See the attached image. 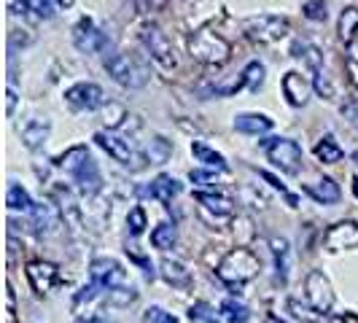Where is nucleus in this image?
Returning a JSON list of instances; mask_svg holds the SVG:
<instances>
[{
	"label": "nucleus",
	"instance_id": "nucleus-1",
	"mask_svg": "<svg viewBox=\"0 0 358 323\" xmlns=\"http://www.w3.org/2000/svg\"><path fill=\"white\" fill-rule=\"evenodd\" d=\"M259 269H262L259 256H256L251 248H245V245H237V248H232V251L221 259L215 275H218V280H224L227 286L240 288V286H245L248 280H253V278L259 275Z\"/></svg>",
	"mask_w": 358,
	"mask_h": 323
},
{
	"label": "nucleus",
	"instance_id": "nucleus-2",
	"mask_svg": "<svg viewBox=\"0 0 358 323\" xmlns=\"http://www.w3.org/2000/svg\"><path fill=\"white\" fill-rule=\"evenodd\" d=\"M59 164L71 173V178L78 183V189L84 192V194H97L100 189H103V175H100V170H97V162L90 157V151L87 148H73L68 151Z\"/></svg>",
	"mask_w": 358,
	"mask_h": 323
},
{
	"label": "nucleus",
	"instance_id": "nucleus-3",
	"mask_svg": "<svg viewBox=\"0 0 358 323\" xmlns=\"http://www.w3.org/2000/svg\"><path fill=\"white\" fill-rule=\"evenodd\" d=\"M189 54L202 62V65H224L232 57V46L227 38H221L218 33L202 27L197 33H192L189 38Z\"/></svg>",
	"mask_w": 358,
	"mask_h": 323
},
{
	"label": "nucleus",
	"instance_id": "nucleus-4",
	"mask_svg": "<svg viewBox=\"0 0 358 323\" xmlns=\"http://www.w3.org/2000/svg\"><path fill=\"white\" fill-rule=\"evenodd\" d=\"M106 71L124 89H141V87H145V81H148V73H145L143 65L135 57H129L124 52L106 54Z\"/></svg>",
	"mask_w": 358,
	"mask_h": 323
},
{
	"label": "nucleus",
	"instance_id": "nucleus-5",
	"mask_svg": "<svg viewBox=\"0 0 358 323\" xmlns=\"http://www.w3.org/2000/svg\"><path fill=\"white\" fill-rule=\"evenodd\" d=\"M288 30H291V22L278 14H259L243 22V33L253 43H278L280 38L288 36Z\"/></svg>",
	"mask_w": 358,
	"mask_h": 323
},
{
	"label": "nucleus",
	"instance_id": "nucleus-6",
	"mask_svg": "<svg viewBox=\"0 0 358 323\" xmlns=\"http://www.w3.org/2000/svg\"><path fill=\"white\" fill-rule=\"evenodd\" d=\"M259 145L264 148L267 159L288 175H296L302 170V148L296 141H291V138H264V141H259Z\"/></svg>",
	"mask_w": 358,
	"mask_h": 323
},
{
	"label": "nucleus",
	"instance_id": "nucleus-7",
	"mask_svg": "<svg viewBox=\"0 0 358 323\" xmlns=\"http://www.w3.org/2000/svg\"><path fill=\"white\" fill-rule=\"evenodd\" d=\"M141 41H143L145 52L151 54V59L159 65L162 71H176L178 59H176V52H173V43L167 41V36L162 33L157 24H145L143 33H141Z\"/></svg>",
	"mask_w": 358,
	"mask_h": 323
},
{
	"label": "nucleus",
	"instance_id": "nucleus-8",
	"mask_svg": "<svg viewBox=\"0 0 358 323\" xmlns=\"http://www.w3.org/2000/svg\"><path fill=\"white\" fill-rule=\"evenodd\" d=\"M90 275H92V283H97L100 288L129 286L124 267H122L116 259H106V256L94 259V261L90 264Z\"/></svg>",
	"mask_w": 358,
	"mask_h": 323
},
{
	"label": "nucleus",
	"instance_id": "nucleus-9",
	"mask_svg": "<svg viewBox=\"0 0 358 323\" xmlns=\"http://www.w3.org/2000/svg\"><path fill=\"white\" fill-rule=\"evenodd\" d=\"M323 248L329 253L340 251H356L358 248V224L356 221H340L329 227L323 234Z\"/></svg>",
	"mask_w": 358,
	"mask_h": 323
},
{
	"label": "nucleus",
	"instance_id": "nucleus-10",
	"mask_svg": "<svg viewBox=\"0 0 358 323\" xmlns=\"http://www.w3.org/2000/svg\"><path fill=\"white\" fill-rule=\"evenodd\" d=\"M305 291H307V302L321 310V313H329L334 307V291H331V283L329 278L323 275L321 269H313L305 280Z\"/></svg>",
	"mask_w": 358,
	"mask_h": 323
},
{
	"label": "nucleus",
	"instance_id": "nucleus-11",
	"mask_svg": "<svg viewBox=\"0 0 358 323\" xmlns=\"http://www.w3.org/2000/svg\"><path fill=\"white\" fill-rule=\"evenodd\" d=\"M65 100L73 110H97V108L106 106V92L92 81H84V84H76L65 92Z\"/></svg>",
	"mask_w": 358,
	"mask_h": 323
},
{
	"label": "nucleus",
	"instance_id": "nucleus-12",
	"mask_svg": "<svg viewBox=\"0 0 358 323\" xmlns=\"http://www.w3.org/2000/svg\"><path fill=\"white\" fill-rule=\"evenodd\" d=\"M94 143L100 145L108 157H113L116 162H122V164L132 167V170H135L132 162H138V167H143V159L135 157V151H132V145H129L127 138H119V135H113V132H97V135H94Z\"/></svg>",
	"mask_w": 358,
	"mask_h": 323
},
{
	"label": "nucleus",
	"instance_id": "nucleus-13",
	"mask_svg": "<svg viewBox=\"0 0 358 323\" xmlns=\"http://www.w3.org/2000/svg\"><path fill=\"white\" fill-rule=\"evenodd\" d=\"M73 43H76L78 52L94 54V52H103L108 46V36L92 22V19H81V22L73 27Z\"/></svg>",
	"mask_w": 358,
	"mask_h": 323
},
{
	"label": "nucleus",
	"instance_id": "nucleus-14",
	"mask_svg": "<svg viewBox=\"0 0 358 323\" xmlns=\"http://www.w3.org/2000/svg\"><path fill=\"white\" fill-rule=\"evenodd\" d=\"M24 272H27V283H30V288L36 291L38 296H46L59 280V272H57L52 261H30Z\"/></svg>",
	"mask_w": 358,
	"mask_h": 323
},
{
	"label": "nucleus",
	"instance_id": "nucleus-15",
	"mask_svg": "<svg viewBox=\"0 0 358 323\" xmlns=\"http://www.w3.org/2000/svg\"><path fill=\"white\" fill-rule=\"evenodd\" d=\"M194 199H197L202 218L213 215L215 221H224V218H229V215L234 213V202L229 197H224V194H215V192H197Z\"/></svg>",
	"mask_w": 358,
	"mask_h": 323
},
{
	"label": "nucleus",
	"instance_id": "nucleus-16",
	"mask_svg": "<svg viewBox=\"0 0 358 323\" xmlns=\"http://www.w3.org/2000/svg\"><path fill=\"white\" fill-rule=\"evenodd\" d=\"M52 197L57 202V208H59V213H62L65 227H71L73 232H78L81 229V210H78V202H76L71 189L62 186V183H57L52 189Z\"/></svg>",
	"mask_w": 358,
	"mask_h": 323
},
{
	"label": "nucleus",
	"instance_id": "nucleus-17",
	"mask_svg": "<svg viewBox=\"0 0 358 323\" xmlns=\"http://www.w3.org/2000/svg\"><path fill=\"white\" fill-rule=\"evenodd\" d=\"M280 87H283V94H286L288 106H294V108H305L307 106L313 87H310V81H307L302 73H296V71L286 73Z\"/></svg>",
	"mask_w": 358,
	"mask_h": 323
},
{
	"label": "nucleus",
	"instance_id": "nucleus-18",
	"mask_svg": "<svg viewBox=\"0 0 358 323\" xmlns=\"http://www.w3.org/2000/svg\"><path fill=\"white\" fill-rule=\"evenodd\" d=\"M33 227L38 234H54L62 224V213L57 208V202H38L33 205Z\"/></svg>",
	"mask_w": 358,
	"mask_h": 323
},
{
	"label": "nucleus",
	"instance_id": "nucleus-19",
	"mask_svg": "<svg viewBox=\"0 0 358 323\" xmlns=\"http://www.w3.org/2000/svg\"><path fill=\"white\" fill-rule=\"evenodd\" d=\"M54 0H8L11 6V14H22L27 19H36V22H46L54 17Z\"/></svg>",
	"mask_w": 358,
	"mask_h": 323
},
{
	"label": "nucleus",
	"instance_id": "nucleus-20",
	"mask_svg": "<svg viewBox=\"0 0 358 323\" xmlns=\"http://www.w3.org/2000/svg\"><path fill=\"white\" fill-rule=\"evenodd\" d=\"M49 135H52V124L41 122V119H33V122H27V124L22 127V143L30 151H38L41 145L49 141Z\"/></svg>",
	"mask_w": 358,
	"mask_h": 323
},
{
	"label": "nucleus",
	"instance_id": "nucleus-21",
	"mask_svg": "<svg viewBox=\"0 0 358 323\" xmlns=\"http://www.w3.org/2000/svg\"><path fill=\"white\" fill-rule=\"evenodd\" d=\"M234 129L243 135H264L272 129V119L264 113H240L234 116Z\"/></svg>",
	"mask_w": 358,
	"mask_h": 323
},
{
	"label": "nucleus",
	"instance_id": "nucleus-22",
	"mask_svg": "<svg viewBox=\"0 0 358 323\" xmlns=\"http://www.w3.org/2000/svg\"><path fill=\"white\" fill-rule=\"evenodd\" d=\"M269 248L275 256V269H278V280L286 283L288 269H291V243L286 237H269Z\"/></svg>",
	"mask_w": 358,
	"mask_h": 323
},
{
	"label": "nucleus",
	"instance_id": "nucleus-23",
	"mask_svg": "<svg viewBox=\"0 0 358 323\" xmlns=\"http://www.w3.org/2000/svg\"><path fill=\"white\" fill-rule=\"evenodd\" d=\"M305 192L315 199V202H321V205H334V202H340V197H342L340 186L331 178H321V180H315V183H307Z\"/></svg>",
	"mask_w": 358,
	"mask_h": 323
},
{
	"label": "nucleus",
	"instance_id": "nucleus-24",
	"mask_svg": "<svg viewBox=\"0 0 358 323\" xmlns=\"http://www.w3.org/2000/svg\"><path fill=\"white\" fill-rule=\"evenodd\" d=\"M159 272H162V278H164L170 286H176V288H189V286H192V272L183 267L180 261H176V259H162Z\"/></svg>",
	"mask_w": 358,
	"mask_h": 323
},
{
	"label": "nucleus",
	"instance_id": "nucleus-25",
	"mask_svg": "<svg viewBox=\"0 0 358 323\" xmlns=\"http://www.w3.org/2000/svg\"><path fill=\"white\" fill-rule=\"evenodd\" d=\"M145 194H151L154 199H159V202H173V197H178L180 194V183L173 175H157V178L151 180V186L145 189Z\"/></svg>",
	"mask_w": 358,
	"mask_h": 323
},
{
	"label": "nucleus",
	"instance_id": "nucleus-26",
	"mask_svg": "<svg viewBox=\"0 0 358 323\" xmlns=\"http://www.w3.org/2000/svg\"><path fill=\"white\" fill-rule=\"evenodd\" d=\"M291 57H296V59H302L310 71L321 73V65H323V54L318 46H313L310 41H296L294 46H291Z\"/></svg>",
	"mask_w": 358,
	"mask_h": 323
},
{
	"label": "nucleus",
	"instance_id": "nucleus-27",
	"mask_svg": "<svg viewBox=\"0 0 358 323\" xmlns=\"http://www.w3.org/2000/svg\"><path fill=\"white\" fill-rule=\"evenodd\" d=\"M192 154H194V159L202 162V164H208V167H215V170H221V173H227V159L210 148L208 143H202V141H194L192 143Z\"/></svg>",
	"mask_w": 358,
	"mask_h": 323
},
{
	"label": "nucleus",
	"instance_id": "nucleus-28",
	"mask_svg": "<svg viewBox=\"0 0 358 323\" xmlns=\"http://www.w3.org/2000/svg\"><path fill=\"white\" fill-rule=\"evenodd\" d=\"M337 33H340V41L345 43V46H350V43L356 41V33H358V8H356V6L345 8V11L340 14Z\"/></svg>",
	"mask_w": 358,
	"mask_h": 323
},
{
	"label": "nucleus",
	"instance_id": "nucleus-29",
	"mask_svg": "<svg viewBox=\"0 0 358 323\" xmlns=\"http://www.w3.org/2000/svg\"><path fill=\"white\" fill-rule=\"evenodd\" d=\"M315 157L323 162V164H337L342 159V148L340 143L334 141V135H323L321 141L315 143Z\"/></svg>",
	"mask_w": 358,
	"mask_h": 323
},
{
	"label": "nucleus",
	"instance_id": "nucleus-30",
	"mask_svg": "<svg viewBox=\"0 0 358 323\" xmlns=\"http://www.w3.org/2000/svg\"><path fill=\"white\" fill-rule=\"evenodd\" d=\"M6 205H8V210H22V213H30V210H33V199H30V194H27L19 183H11V186H8V192H6Z\"/></svg>",
	"mask_w": 358,
	"mask_h": 323
},
{
	"label": "nucleus",
	"instance_id": "nucleus-31",
	"mask_svg": "<svg viewBox=\"0 0 358 323\" xmlns=\"http://www.w3.org/2000/svg\"><path fill=\"white\" fill-rule=\"evenodd\" d=\"M288 310L294 313V318L305 323H326V318H329V313H321L313 305H302L299 299H288Z\"/></svg>",
	"mask_w": 358,
	"mask_h": 323
},
{
	"label": "nucleus",
	"instance_id": "nucleus-32",
	"mask_svg": "<svg viewBox=\"0 0 358 323\" xmlns=\"http://www.w3.org/2000/svg\"><path fill=\"white\" fill-rule=\"evenodd\" d=\"M176 243H178V232H176V227H173V224H159V227L151 232V245H154V248H159V251H170V248H176Z\"/></svg>",
	"mask_w": 358,
	"mask_h": 323
},
{
	"label": "nucleus",
	"instance_id": "nucleus-33",
	"mask_svg": "<svg viewBox=\"0 0 358 323\" xmlns=\"http://www.w3.org/2000/svg\"><path fill=\"white\" fill-rule=\"evenodd\" d=\"M218 310H221V318L227 323H245L251 318V310L243 302H237V299H224Z\"/></svg>",
	"mask_w": 358,
	"mask_h": 323
},
{
	"label": "nucleus",
	"instance_id": "nucleus-34",
	"mask_svg": "<svg viewBox=\"0 0 358 323\" xmlns=\"http://www.w3.org/2000/svg\"><path fill=\"white\" fill-rule=\"evenodd\" d=\"M243 76V84H245V89H251V92H259V87L264 84V65L262 62H248L245 65V71L240 73Z\"/></svg>",
	"mask_w": 358,
	"mask_h": 323
},
{
	"label": "nucleus",
	"instance_id": "nucleus-35",
	"mask_svg": "<svg viewBox=\"0 0 358 323\" xmlns=\"http://www.w3.org/2000/svg\"><path fill=\"white\" fill-rule=\"evenodd\" d=\"M135 299H138V291H132L129 286L108 288V294H106V302H108V305H116V307L132 305Z\"/></svg>",
	"mask_w": 358,
	"mask_h": 323
},
{
	"label": "nucleus",
	"instance_id": "nucleus-36",
	"mask_svg": "<svg viewBox=\"0 0 358 323\" xmlns=\"http://www.w3.org/2000/svg\"><path fill=\"white\" fill-rule=\"evenodd\" d=\"M189 318H192V321H199V323H218V315H215V310L208 305V302H197V305H192Z\"/></svg>",
	"mask_w": 358,
	"mask_h": 323
},
{
	"label": "nucleus",
	"instance_id": "nucleus-37",
	"mask_svg": "<svg viewBox=\"0 0 358 323\" xmlns=\"http://www.w3.org/2000/svg\"><path fill=\"white\" fill-rule=\"evenodd\" d=\"M302 14H305L310 22H326V17H329L323 0H307L305 6H302Z\"/></svg>",
	"mask_w": 358,
	"mask_h": 323
},
{
	"label": "nucleus",
	"instance_id": "nucleus-38",
	"mask_svg": "<svg viewBox=\"0 0 358 323\" xmlns=\"http://www.w3.org/2000/svg\"><path fill=\"white\" fill-rule=\"evenodd\" d=\"M148 157H151L154 164L167 162V157H170V143H167L164 138H154V141H151V151H148Z\"/></svg>",
	"mask_w": 358,
	"mask_h": 323
},
{
	"label": "nucleus",
	"instance_id": "nucleus-39",
	"mask_svg": "<svg viewBox=\"0 0 358 323\" xmlns=\"http://www.w3.org/2000/svg\"><path fill=\"white\" fill-rule=\"evenodd\" d=\"M143 323H178L173 313L162 310V307H148L143 313Z\"/></svg>",
	"mask_w": 358,
	"mask_h": 323
},
{
	"label": "nucleus",
	"instance_id": "nucleus-40",
	"mask_svg": "<svg viewBox=\"0 0 358 323\" xmlns=\"http://www.w3.org/2000/svg\"><path fill=\"white\" fill-rule=\"evenodd\" d=\"M127 224H129V232L135 234H143L145 229V213H143V208H132L129 210V215H127Z\"/></svg>",
	"mask_w": 358,
	"mask_h": 323
},
{
	"label": "nucleus",
	"instance_id": "nucleus-41",
	"mask_svg": "<svg viewBox=\"0 0 358 323\" xmlns=\"http://www.w3.org/2000/svg\"><path fill=\"white\" fill-rule=\"evenodd\" d=\"M103 108H106L108 127H119V124H122V119L127 116L124 106H119V103H108V106H103Z\"/></svg>",
	"mask_w": 358,
	"mask_h": 323
},
{
	"label": "nucleus",
	"instance_id": "nucleus-42",
	"mask_svg": "<svg viewBox=\"0 0 358 323\" xmlns=\"http://www.w3.org/2000/svg\"><path fill=\"white\" fill-rule=\"evenodd\" d=\"M315 92L321 94V97H326V100H331L334 97V87H331V81H329V76L326 73H315Z\"/></svg>",
	"mask_w": 358,
	"mask_h": 323
},
{
	"label": "nucleus",
	"instance_id": "nucleus-43",
	"mask_svg": "<svg viewBox=\"0 0 358 323\" xmlns=\"http://www.w3.org/2000/svg\"><path fill=\"white\" fill-rule=\"evenodd\" d=\"M97 283H92V286H84L78 294H76V305H81V302H92L94 296H97Z\"/></svg>",
	"mask_w": 358,
	"mask_h": 323
},
{
	"label": "nucleus",
	"instance_id": "nucleus-44",
	"mask_svg": "<svg viewBox=\"0 0 358 323\" xmlns=\"http://www.w3.org/2000/svg\"><path fill=\"white\" fill-rule=\"evenodd\" d=\"M189 178L194 180V183H213L215 175L213 173H205V170H192V173H189Z\"/></svg>",
	"mask_w": 358,
	"mask_h": 323
},
{
	"label": "nucleus",
	"instance_id": "nucleus-45",
	"mask_svg": "<svg viewBox=\"0 0 358 323\" xmlns=\"http://www.w3.org/2000/svg\"><path fill=\"white\" fill-rule=\"evenodd\" d=\"M348 73H350L353 84L358 87V57H348Z\"/></svg>",
	"mask_w": 358,
	"mask_h": 323
},
{
	"label": "nucleus",
	"instance_id": "nucleus-46",
	"mask_svg": "<svg viewBox=\"0 0 358 323\" xmlns=\"http://www.w3.org/2000/svg\"><path fill=\"white\" fill-rule=\"evenodd\" d=\"M14 108H17V94H14V89H6V110H8V116L14 113Z\"/></svg>",
	"mask_w": 358,
	"mask_h": 323
},
{
	"label": "nucleus",
	"instance_id": "nucleus-47",
	"mask_svg": "<svg viewBox=\"0 0 358 323\" xmlns=\"http://www.w3.org/2000/svg\"><path fill=\"white\" fill-rule=\"evenodd\" d=\"M54 3H57L59 8H73V6H76V0H54Z\"/></svg>",
	"mask_w": 358,
	"mask_h": 323
},
{
	"label": "nucleus",
	"instance_id": "nucleus-48",
	"mask_svg": "<svg viewBox=\"0 0 358 323\" xmlns=\"http://www.w3.org/2000/svg\"><path fill=\"white\" fill-rule=\"evenodd\" d=\"M345 110H348L350 116H358V106H350V108H345ZM353 122H356V124H358V119H353Z\"/></svg>",
	"mask_w": 358,
	"mask_h": 323
},
{
	"label": "nucleus",
	"instance_id": "nucleus-49",
	"mask_svg": "<svg viewBox=\"0 0 358 323\" xmlns=\"http://www.w3.org/2000/svg\"><path fill=\"white\" fill-rule=\"evenodd\" d=\"M264 323H286V321H280L278 315H267V318H264Z\"/></svg>",
	"mask_w": 358,
	"mask_h": 323
},
{
	"label": "nucleus",
	"instance_id": "nucleus-50",
	"mask_svg": "<svg viewBox=\"0 0 358 323\" xmlns=\"http://www.w3.org/2000/svg\"><path fill=\"white\" fill-rule=\"evenodd\" d=\"M353 194H356V199H358V175L353 178Z\"/></svg>",
	"mask_w": 358,
	"mask_h": 323
},
{
	"label": "nucleus",
	"instance_id": "nucleus-51",
	"mask_svg": "<svg viewBox=\"0 0 358 323\" xmlns=\"http://www.w3.org/2000/svg\"><path fill=\"white\" fill-rule=\"evenodd\" d=\"M81 323H108V321H103V318H90V321H81Z\"/></svg>",
	"mask_w": 358,
	"mask_h": 323
},
{
	"label": "nucleus",
	"instance_id": "nucleus-52",
	"mask_svg": "<svg viewBox=\"0 0 358 323\" xmlns=\"http://www.w3.org/2000/svg\"><path fill=\"white\" fill-rule=\"evenodd\" d=\"M353 159H356V164H358V151H356V154H353Z\"/></svg>",
	"mask_w": 358,
	"mask_h": 323
}]
</instances>
